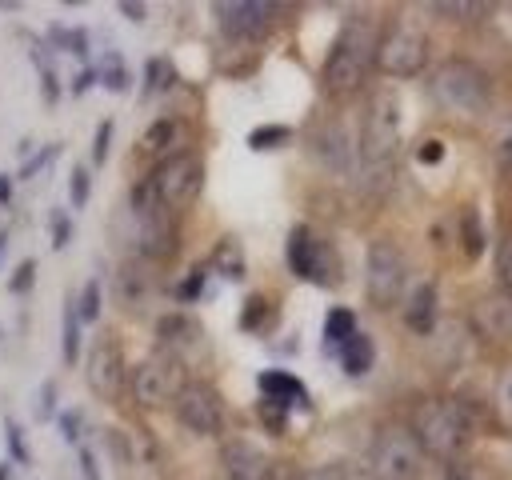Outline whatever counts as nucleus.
<instances>
[{
    "label": "nucleus",
    "mask_w": 512,
    "mask_h": 480,
    "mask_svg": "<svg viewBox=\"0 0 512 480\" xmlns=\"http://www.w3.org/2000/svg\"><path fill=\"white\" fill-rule=\"evenodd\" d=\"M376 64V24L368 16H352L344 20V28L336 32L328 60H324V88L332 96H352L368 68Z\"/></svg>",
    "instance_id": "nucleus-1"
},
{
    "label": "nucleus",
    "mask_w": 512,
    "mask_h": 480,
    "mask_svg": "<svg viewBox=\"0 0 512 480\" xmlns=\"http://www.w3.org/2000/svg\"><path fill=\"white\" fill-rule=\"evenodd\" d=\"M408 428H412L420 452L424 456H436L444 464H456V456L468 448V436H472V420H468L464 404L460 400H448V396L420 400Z\"/></svg>",
    "instance_id": "nucleus-2"
},
{
    "label": "nucleus",
    "mask_w": 512,
    "mask_h": 480,
    "mask_svg": "<svg viewBox=\"0 0 512 480\" xmlns=\"http://www.w3.org/2000/svg\"><path fill=\"white\" fill-rule=\"evenodd\" d=\"M400 128H404V108H400V96L392 88H376L372 100H368V112H364V128H360V140H356V160L368 176H384L400 152Z\"/></svg>",
    "instance_id": "nucleus-3"
},
{
    "label": "nucleus",
    "mask_w": 512,
    "mask_h": 480,
    "mask_svg": "<svg viewBox=\"0 0 512 480\" xmlns=\"http://www.w3.org/2000/svg\"><path fill=\"white\" fill-rule=\"evenodd\" d=\"M428 88H432V96H436L440 108L460 112V116H476L488 104V80L468 60H444V64H436L432 76H428Z\"/></svg>",
    "instance_id": "nucleus-4"
},
{
    "label": "nucleus",
    "mask_w": 512,
    "mask_h": 480,
    "mask_svg": "<svg viewBox=\"0 0 512 480\" xmlns=\"http://www.w3.org/2000/svg\"><path fill=\"white\" fill-rule=\"evenodd\" d=\"M148 188H152V200L172 216V212H184L196 204L200 188H204V164L196 152H172L168 160L156 164V172L148 176Z\"/></svg>",
    "instance_id": "nucleus-5"
},
{
    "label": "nucleus",
    "mask_w": 512,
    "mask_h": 480,
    "mask_svg": "<svg viewBox=\"0 0 512 480\" xmlns=\"http://www.w3.org/2000/svg\"><path fill=\"white\" fill-rule=\"evenodd\" d=\"M424 460L408 424H384L372 440V480H420Z\"/></svg>",
    "instance_id": "nucleus-6"
},
{
    "label": "nucleus",
    "mask_w": 512,
    "mask_h": 480,
    "mask_svg": "<svg viewBox=\"0 0 512 480\" xmlns=\"http://www.w3.org/2000/svg\"><path fill=\"white\" fill-rule=\"evenodd\" d=\"M364 292L372 308H396L408 292V264L392 240H372L364 256Z\"/></svg>",
    "instance_id": "nucleus-7"
},
{
    "label": "nucleus",
    "mask_w": 512,
    "mask_h": 480,
    "mask_svg": "<svg viewBox=\"0 0 512 480\" xmlns=\"http://www.w3.org/2000/svg\"><path fill=\"white\" fill-rule=\"evenodd\" d=\"M428 64V36L416 24H392L376 40V68L392 80H408Z\"/></svg>",
    "instance_id": "nucleus-8"
},
{
    "label": "nucleus",
    "mask_w": 512,
    "mask_h": 480,
    "mask_svg": "<svg viewBox=\"0 0 512 480\" xmlns=\"http://www.w3.org/2000/svg\"><path fill=\"white\" fill-rule=\"evenodd\" d=\"M180 388H184V372L172 356H148L128 376V392L140 408H164L176 400Z\"/></svg>",
    "instance_id": "nucleus-9"
},
{
    "label": "nucleus",
    "mask_w": 512,
    "mask_h": 480,
    "mask_svg": "<svg viewBox=\"0 0 512 480\" xmlns=\"http://www.w3.org/2000/svg\"><path fill=\"white\" fill-rule=\"evenodd\" d=\"M172 412H176V420H180L188 432H196V436H216V432L224 428V400H220L216 388L204 384V380H184V388H180L176 400H172Z\"/></svg>",
    "instance_id": "nucleus-10"
},
{
    "label": "nucleus",
    "mask_w": 512,
    "mask_h": 480,
    "mask_svg": "<svg viewBox=\"0 0 512 480\" xmlns=\"http://www.w3.org/2000/svg\"><path fill=\"white\" fill-rule=\"evenodd\" d=\"M88 388L100 396V400H116L128 384V372H124V356H120V344L116 340H96L92 352H88Z\"/></svg>",
    "instance_id": "nucleus-11"
},
{
    "label": "nucleus",
    "mask_w": 512,
    "mask_h": 480,
    "mask_svg": "<svg viewBox=\"0 0 512 480\" xmlns=\"http://www.w3.org/2000/svg\"><path fill=\"white\" fill-rule=\"evenodd\" d=\"M472 328L480 340L496 344V348H508L512 344V296L508 292H484L472 312H468Z\"/></svg>",
    "instance_id": "nucleus-12"
},
{
    "label": "nucleus",
    "mask_w": 512,
    "mask_h": 480,
    "mask_svg": "<svg viewBox=\"0 0 512 480\" xmlns=\"http://www.w3.org/2000/svg\"><path fill=\"white\" fill-rule=\"evenodd\" d=\"M276 8L264 4V0H228V4H216V20L228 36H264L268 24H272Z\"/></svg>",
    "instance_id": "nucleus-13"
},
{
    "label": "nucleus",
    "mask_w": 512,
    "mask_h": 480,
    "mask_svg": "<svg viewBox=\"0 0 512 480\" xmlns=\"http://www.w3.org/2000/svg\"><path fill=\"white\" fill-rule=\"evenodd\" d=\"M220 464H224V476L228 480H272V460L264 448H256L252 440H228L224 452H220Z\"/></svg>",
    "instance_id": "nucleus-14"
},
{
    "label": "nucleus",
    "mask_w": 512,
    "mask_h": 480,
    "mask_svg": "<svg viewBox=\"0 0 512 480\" xmlns=\"http://www.w3.org/2000/svg\"><path fill=\"white\" fill-rule=\"evenodd\" d=\"M404 324H408V332H420V336H428L436 328V284L432 280L404 292Z\"/></svg>",
    "instance_id": "nucleus-15"
},
{
    "label": "nucleus",
    "mask_w": 512,
    "mask_h": 480,
    "mask_svg": "<svg viewBox=\"0 0 512 480\" xmlns=\"http://www.w3.org/2000/svg\"><path fill=\"white\" fill-rule=\"evenodd\" d=\"M176 140H180V124L168 120V116H160V120H152V124L140 132L136 156H144V160H168V156L176 152Z\"/></svg>",
    "instance_id": "nucleus-16"
},
{
    "label": "nucleus",
    "mask_w": 512,
    "mask_h": 480,
    "mask_svg": "<svg viewBox=\"0 0 512 480\" xmlns=\"http://www.w3.org/2000/svg\"><path fill=\"white\" fill-rule=\"evenodd\" d=\"M320 260H328V244H320L308 228H296L292 240H288V264H292V272H300L308 280H320V272H316Z\"/></svg>",
    "instance_id": "nucleus-17"
},
{
    "label": "nucleus",
    "mask_w": 512,
    "mask_h": 480,
    "mask_svg": "<svg viewBox=\"0 0 512 480\" xmlns=\"http://www.w3.org/2000/svg\"><path fill=\"white\" fill-rule=\"evenodd\" d=\"M316 156H320L328 168H348V164L356 160V144H352L348 128H344V124H324V128L316 132Z\"/></svg>",
    "instance_id": "nucleus-18"
},
{
    "label": "nucleus",
    "mask_w": 512,
    "mask_h": 480,
    "mask_svg": "<svg viewBox=\"0 0 512 480\" xmlns=\"http://www.w3.org/2000/svg\"><path fill=\"white\" fill-rule=\"evenodd\" d=\"M436 12L440 16H448V20H484L492 8L488 4H468V0H452V4H436Z\"/></svg>",
    "instance_id": "nucleus-19"
},
{
    "label": "nucleus",
    "mask_w": 512,
    "mask_h": 480,
    "mask_svg": "<svg viewBox=\"0 0 512 480\" xmlns=\"http://www.w3.org/2000/svg\"><path fill=\"white\" fill-rule=\"evenodd\" d=\"M352 336H356L352 316H348V312H332V316H328V344H332V348H344Z\"/></svg>",
    "instance_id": "nucleus-20"
},
{
    "label": "nucleus",
    "mask_w": 512,
    "mask_h": 480,
    "mask_svg": "<svg viewBox=\"0 0 512 480\" xmlns=\"http://www.w3.org/2000/svg\"><path fill=\"white\" fill-rule=\"evenodd\" d=\"M496 412H500V420L512 428V364L500 372V380H496Z\"/></svg>",
    "instance_id": "nucleus-21"
},
{
    "label": "nucleus",
    "mask_w": 512,
    "mask_h": 480,
    "mask_svg": "<svg viewBox=\"0 0 512 480\" xmlns=\"http://www.w3.org/2000/svg\"><path fill=\"white\" fill-rule=\"evenodd\" d=\"M120 296H124L128 304L144 300V296H148V280H144L136 268H124V276H120Z\"/></svg>",
    "instance_id": "nucleus-22"
},
{
    "label": "nucleus",
    "mask_w": 512,
    "mask_h": 480,
    "mask_svg": "<svg viewBox=\"0 0 512 480\" xmlns=\"http://www.w3.org/2000/svg\"><path fill=\"white\" fill-rule=\"evenodd\" d=\"M496 160H500L504 172H512V120L496 132Z\"/></svg>",
    "instance_id": "nucleus-23"
},
{
    "label": "nucleus",
    "mask_w": 512,
    "mask_h": 480,
    "mask_svg": "<svg viewBox=\"0 0 512 480\" xmlns=\"http://www.w3.org/2000/svg\"><path fill=\"white\" fill-rule=\"evenodd\" d=\"M300 480H360V476L352 468H344V464H328V468H316V472H308Z\"/></svg>",
    "instance_id": "nucleus-24"
},
{
    "label": "nucleus",
    "mask_w": 512,
    "mask_h": 480,
    "mask_svg": "<svg viewBox=\"0 0 512 480\" xmlns=\"http://www.w3.org/2000/svg\"><path fill=\"white\" fill-rule=\"evenodd\" d=\"M500 280H504V292L512 296V236H504L500 244Z\"/></svg>",
    "instance_id": "nucleus-25"
},
{
    "label": "nucleus",
    "mask_w": 512,
    "mask_h": 480,
    "mask_svg": "<svg viewBox=\"0 0 512 480\" xmlns=\"http://www.w3.org/2000/svg\"><path fill=\"white\" fill-rule=\"evenodd\" d=\"M96 300H100V284H88V288H84V300H80V316H84V320L96 316Z\"/></svg>",
    "instance_id": "nucleus-26"
},
{
    "label": "nucleus",
    "mask_w": 512,
    "mask_h": 480,
    "mask_svg": "<svg viewBox=\"0 0 512 480\" xmlns=\"http://www.w3.org/2000/svg\"><path fill=\"white\" fill-rule=\"evenodd\" d=\"M72 200H76V204H84V200H88V172H84V168H76V172H72Z\"/></svg>",
    "instance_id": "nucleus-27"
},
{
    "label": "nucleus",
    "mask_w": 512,
    "mask_h": 480,
    "mask_svg": "<svg viewBox=\"0 0 512 480\" xmlns=\"http://www.w3.org/2000/svg\"><path fill=\"white\" fill-rule=\"evenodd\" d=\"M108 136H112V120H104L100 132H96V160H104V144H108Z\"/></svg>",
    "instance_id": "nucleus-28"
},
{
    "label": "nucleus",
    "mask_w": 512,
    "mask_h": 480,
    "mask_svg": "<svg viewBox=\"0 0 512 480\" xmlns=\"http://www.w3.org/2000/svg\"><path fill=\"white\" fill-rule=\"evenodd\" d=\"M440 480H472L464 468H456V464H444V472H440Z\"/></svg>",
    "instance_id": "nucleus-29"
}]
</instances>
